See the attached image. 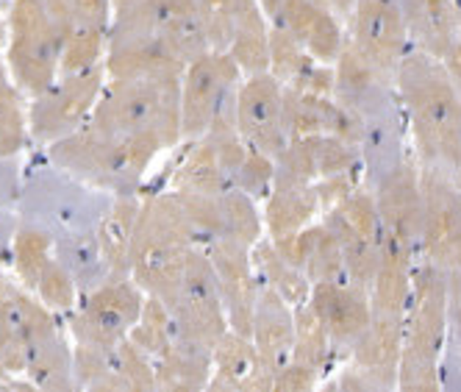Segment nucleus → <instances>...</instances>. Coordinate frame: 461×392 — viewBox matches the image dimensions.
<instances>
[{
    "label": "nucleus",
    "mask_w": 461,
    "mask_h": 392,
    "mask_svg": "<svg viewBox=\"0 0 461 392\" xmlns=\"http://www.w3.org/2000/svg\"><path fill=\"white\" fill-rule=\"evenodd\" d=\"M394 92L420 168L461 184V101L445 61L411 48L394 76Z\"/></svg>",
    "instance_id": "1"
},
{
    "label": "nucleus",
    "mask_w": 461,
    "mask_h": 392,
    "mask_svg": "<svg viewBox=\"0 0 461 392\" xmlns=\"http://www.w3.org/2000/svg\"><path fill=\"white\" fill-rule=\"evenodd\" d=\"M334 97L358 123L365 187L375 189L411 153L409 128L394 84H386L348 37L334 61Z\"/></svg>",
    "instance_id": "2"
},
{
    "label": "nucleus",
    "mask_w": 461,
    "mask_h": 392,
    "mask_svg": "<svg viewBox=\"0 0 461 392\" xmlns=\"http://www.w3.org/2000/svg\"><path fill=\"white\" fill-rule=\"evenodd\" d=\"M158 156L181 142V76L109 78L86 123Z\"/></svg>",
    "instance_id": "3"
},
{
    "label": "nucleus",
    "mask_w": 461,
    "mask_h": 392,
    "mask_svg": "<svg viewBox=\"0 0 461 392\" xmlns=\"http://www.w3.org/2000/svg\"><path fill=\"white\" fill-rule=\"evenodd\" d=\"M140 287L164 304L178 334L194 345L212 351L230 329L212 259L203 245H194L176 259L164 261L161 268L140 281Z\"/></svg>",
    "instance_id": "4"
},
{
    "label": "nucleus",
    "mask_w": 461,
    "mask_h": 392,
    "mask_svg": "<svg viewBox=\"0 0 461 392\" xmlns=\"http://www.w3.org/2000/svg\"><path fill=\"white\" fill-rule=\"evenodd\" d=\"M447 342V273L417 261L411 298L403 315V353L398 365V389L437 392L439 362Z\"/></svg>",
    "instance_id": "5"
},
{
    "label": "nucleus",
    "mask_w": 461,
    "mask_h": 392,
    "mask_svg": "<svg viewBox=\"0 0 461 392\" xmlns=\"http://www.w3.org/2000/svg\"><path fill=\"white\" fill-rule=\"evenodd\" d=\"M6 42V68L20 92L37 97L61 73V53L70 20L61 0H12Z\"/></svg>",
    "instance_id": "6"
},
{
    "label": "nucleus",
    "mask_w": 461,
    "mask_h": 392,
    "mask_svg": "<svg viewBox=\"0 0 461 392\" xmlns=\"http://www.w3.org/2000/svg\"><path fill=\"white\" fill-rule=\"evenodd\" d=\"M112 201V192L89 187L45 161L23 178L17 217L45 228L53 240L61 234H89L97 232Z\"/></svg>",
    "instance_id": "7"
},
{
    "label": "nucleus",
    "mask_w": 461,
    "mask_h": 392,
    "mask_svg": "<svg viewBox=\"0 0 461 392\" xmlns=\"http://www.w3.org/2000/svg\"><path fill=\"white\" fill-rule=\"evenodd\" d=\"M156 156L140 145H131L84 125L76 134L48 148V161L78 181L112 195H134Z\"/></svg>",
    "instance_id": "8"
},
{
    "label": "nucleus",
    "mask_w": 461,
    "mask_h": 392,
    "mask_svg": "<svg viewBox=\"0 0 461 392\" xmlns=\"http://www.w3.org/2000/svg\"><path fill=\"white\" fill-rule=\"evenodd\" d=\"M242 70L228 50H206L181 73V142L206 134H240L237 92Z\"/></svg>",
    "instance_id": "9"
},
{
    "label": "nucleus",
    "mask_w": 461,
    "mask_h": 392,
    "mask_svg": "<svg viewBox=\"0 0 461 392\" xmlns=\"http://www.w3.org/2000/svg\"><path fill=\"white\" fill-rule=\"evenodd\" d=\"M106 87V68L97 64L84 73L59 76L45 92L31 97L28 109V131L37 145L50 148L53 142L64 140L81 131Z\"/></svg>",
    "instance_id": "10"
},
{
    "label": "nucleus",
    "mask_w": 461,
    "mask_h": 392,
    "mask_svg": "<svg viewBox=\"0 0 461 392\" xmlns=\"http://www.w3.org/2000/svg\"><path fill=\"white\" fill-rule=\"evenodd\" d=\"M148 292L134 278H109L81 296L68 317V332L78 345L117 348L137 325Z\"/></svg>",
    "instance_id": "11"
},
{
    "label": "nucleus",
    "mask_w": 461,
    "mask_h": 392,
    "mask_svg": "<svg viewBox=\"0 0 461 392\" xmlns=\"http://www.w3.org/2000/svg\"><path fill=\"white\" fill-rule=\"evenodd\" d=\"M194 245L201 242H197L192 220L173 189L142 198L134 237H131V278L140 284L164 261Z\"/></svg>",
    "instance_id": "12"
},
{
    "label": "nucleus",
    "mask_w": 461,
    "mask_h": 392,
    "mask_svg": "<svg viewBox=\"0 0 461 392\" xmlns=\"http://www.w3.org/2000/svg\"><path fill=\"white\" fill-rule=\"evenodd\" d=\"M322 223L331 228L339 242L348 281L370 292L378 270L381 234H384L373 189L358 184L348 198L322 212Z\"/></svg>",
    "instance_id": "13"
},
{
    "label": "nucleus",
    "mask_w": 461,
    "mask_h": 392,
    "mask_svg": "<svg viewBox=\"0 0 461 392\" xmlns=\"http://www.w3.org/2000/svg\"><path fill=\"white\" fill-rule=\"evenodd\" d=\"M403 353V317L373 312L361 337L348 348V368L339 373L334 389H398V365Z\"/></svg>",
    "instance_id": "14"
},
{
    "label": "nucleus",
    "mask_w": 461,
    "mask_h": 392,
    "mask_svg": "<svg viewBox=\"0 0 461 392\" xmlns=\"http://www.w3.org/2000/svg\"><path fill=\"white\" fill-rule=\"evenodd\" d=\"M345 37L386 84H394L403 56L411 50L401 0H356Z\"/></svg>",
    "instance_id": "15"
},
{
    "label": "nucleus",
    "mask_w": 461,
    "mask_h": 392,
    "mask_svg": "<svg viewBox=\"0 0 461 392\" xmlns=\"http://www.w3.org/2000/svg\"><path fill=\"white\" fill-rule=\"evenodd\" d=\"M422 189V259L445 273L461 268V184L420 168Z\"/></svg>",
    "instance_id": "16"
},
{
    "label": "nucleus",
    "mask_w": 461,
    "mask_h": 392,
    "mask_svg": "<svg viewBox=\"0 0 461 392\" xmlns=\"http://www.w3.org/2000/svg\"><path fill=\"white\" fill-rule=\"evenodd\" d=\"M25 332H28V353H25V378L34 389L48 392H70L76 389L73 378V345L64 337L59 315L48 309L37 296L25 292Z\"/></svg>",
    "instance_id": "17"
},
{
    "label": "nucleus",
    "mask_w": 461,
    "mask_h": 392,
    "mask_svg": "<svg viewBox=\"0 0 461 392\" xmlns=\"http://www.w3.org/2000/svg\"><path fill=\"white\" fill-rule=\"evenodd\" d=\"M375 206L381 214L384 234L392 237L414 261L422 259V189H420V161L414 153L403 159L375 189Z\"/></svg>",
    "instance_id": "18"
},
{
    "label": "nucleus",
    "mask_w": 461,
    "mask_h": 392,
    "mask_svg": "<svg viewBox=\"0 0 461 392\" xmlns=\"http://www.w3.org/2000/svg\"><path fill=\"white\" fill-rule=\"evenodd\" d=\"M186 145L189 150L173 176L176 192L217 195L237 189L240 165L248 153V142L240 134H206Z\"/></svg>",
    "instance_id": "19"
},
{
    "label": "nucleus",
    "mask_w": 461,
    "mask_h": 392,
    "mask_svg": "<svg viewBox=\"0 0 461 392\" xmlns=\"http://www.w3.org/2000/svg\"><path fill=\"white\" fill-rule=\"evenodd\" d=\"M237 131L250 148L273 159L286 148L284 84L273 73L242 78L237 92Z\"/></svg>",
    "instance_id": "20"
},
{
    "label": "nucleus",
    "mask_w": 461,
    "mask_h": 392,
    "mask_svg": "<svg viewBox=\"0 0 461 392\" xmlns=\"http://www.w3.org/2000/svg\"><path fill=\"white\" fill-rule=\"evenodd\" d=\"M206 253L212 259V268L220 284V298L225 306L230 332L250 337V317H253V301L258 287L250 248L234 240H217L206 245Z\"/></svg>",
    "instance_id": "21"
},
{
    "label": "nucleus",
    "mask_w": 461,
    "mask_h": 392,
    "mask_svg": "<svg viewBox=\"0 0 461 392\" xmlns=\"http://www.w3.org/2000/svg\"><path fill=\"white\" fill-rule=\"evenodd\" d=\"M309 304L322 320L328 337L334 342V351L348 353V348L361 337L373 320L370 292L350 281H320L312 284Z\"/></svg>",
    "instance_id": "22"
},
{
    "label": "nucleus",
    "mask_w": 461,
    "mask_h": 392,
    "mask_svg": "<svg viewBox=\"0 0 461 392\" xmlns=\"http://www.w3.org/2000/svg\"><path fill=\"white\" fill-rule=\"evenodd\" d=\"M70 20V34L61 53V73H84L106 59V40L114 20L112 0H61Z\"/></svg>",
    "instance_id": "23"
},
{
    "label": "nucleus",
    "mask_w": 461,
    "mask_h": 392,
    "mask_svg": "<svg viewBox=\"0 0 461 392\" xmlns=\"http://www.w3.org/2000/svg\"><path fill=\"white\" fill-rule=\"evenodd\" d=\"M320 61L334 64L345 45V23L328 0H284L276 23Z\"/></svg>",
    "instance_id": "24"
},
{
    "label": "nucleus",
    "mask_w": 461,
    "mask_h": 392,
    "mask_svg": "<svg viewBox=\"0 0 461 392\" xmlns=\"http://www.w3.org/2000/svg\"><path fill=\"white\" fill-rule=\"evenodd\" d=\"M273 376L253 340L240 332L228 329L212 348V392H265L273 387Z\"/></svg>",
    "instance_id": "25"
},
{
    "label": "nucleus",
    "mask_w": 461,
    "mask_h": 392,
    "mask_svg": "<svg viewBox=\"0 0 461 392\" xmlns=\"http://www.w3.org/2000/svg\"><path fill=\"white\" fill-rule=\"evenodd\" d=\"M250 340H253L258 356L265 359V365L273 373H278L292 359L294 306H289L265 281H258V287H256L253 317H250Z\"/></svg>",
    "instance_id": "26"
},
{
    "label": "nucleus",
    "mask_w": 461,
    "mask_h": 392,
    "mask_svg": "<svg viewBox=\"0 0 461 392\" xmlns=\"http://www.w3.org/2000/svg\"><path fill=\"white\" fill-rule=\"evenodd\" d=\"M270 73L286 89L334 95V64L320 61L278 25H270Z\"/></svg>",
    "instance_id": "27"
},
{
    "label": "nucleus",
    "mask_w": 461,
    "mask_h": 392,
    "mask_svg": "<svg viewBox=\"0 0 461 392\" xmlns=\"http://www.w3.org/2000/svg\"><path fill=\"white\" fill-rule=\"evenodd\" d=\"M273 242L294 268H301L306 273V278L312 284L348 281V270H345V261H342L339 242H337L331 228H328L322 220L306 225L303 232H298V234L284 237V240H273Z\"/></svg>",
    "instance_id": "28"
},
{
    "label": "nucleus",
    "mask_w": 461,
    "mask_h": 392,
    "mask_svg": "<svg viewBox=\"0 0 461 392\" xmlns=\"http://www.w3.org/2000/svg\"><path fill=\"white\" fill-rule=\"evenodd\" d=\"M414 50L445 59L458 40L461 14L456 0H401Z\"/></svg>",
    "instance_id": "29"
},
{
    "label": "nucleus",
    "mask_w": 461,
    "mask_h": 392,
    "mask_svg": "<svg viewBox=\"0 0 461 392\" xmlns=\"http://www.w3.org/2000/svg\"><path fill=\"white\" fill-rule=\"evenodd\" d=\"M322 214L317 184H289V181H276L270 195L265 198V232L270 240H284L303 232Z\"/></svg>",
    "instance_id": "30"
},
{
    "label": "nucleus",
    "mask_w": 461,
    "mask_h": 392,
    "mask_svg": "<svg viewBox=\"0 0 461 392\" xmlns=\"http://www.w3.org/2000/svg\"><path fill=\"white\" fill-rule=\"evenodd\" d=\"M414 256L406 253L392 237L381 234V256L378 270L370 287V306L381 315H406L411 298V276H414Z\"/></svg>",
    "instance_id": "31"
},
{
    "label": "nucleus",
    "mask_w": 461,
    "mask_h": 392,
    "mask_svg": "<svg viewBox=\"0 0 461 392\" xmlns=\"http://www.w3.org/2000/svg\"><path fill=\"white\" fill-rule=\"evenodd\" d=\"M153 368H156V389H167V392L209 389L212 351L189 342L176 329L170 348L156 359Z\"/></svg>",
    "instance_id": "32"
},
{
    "label": "nucleus",
    "mask_w": 461,
    "mask_h": 392,
    "mask_svg": "<svg viewBox=\"0 0 461 392\" xmlns=\"http://www.w3.org/2000/svg\"><path fill=\"white\" fill-rule=\"evenodd\" d=\"M140 206H142L140 192L114 195L106 217L95 232L112 278H131V237H134Z\"/></svg>",
    "instance_id": "33"
},
{
    "label": "nucleus",
    "mask_w": 461,
    "mask_h": 392,
    "mask_svg": "<svg viewBox=\"0 0 461 392\" xmlns=\"http://www.w3.org/2000/svg\"><path fill=\"white\" fill-rule=\"evenodd\" d=\"M228 53L237 61V68L242 70L245 78L270 73V20L261 12L258 0H250L240 12Z\"/></svg>",
    "instance_id": "34"
},
{
    "label": "nucleus",
    "mask_w": 461,
    "mask_h": 392,
    "mask_svg": "<svg viewBox=\"0 0 461 392\" xmlns=\"http://www.w3.org/2000/svg\"><path fill=\"white\" fill-rule=\"evenodd\" d=\"M53 256L59 259V265L73 276L81 296H86V292L97 289L112 278L95 232L56 237L53 240Z\"/></svg>",
    "instance_id": "35"
},
{
    "label": "nucleus",
    "mask_w": 461,
    "mask_h": 392,
    "mask_svg": "<svg viewBox=\"0 0 461 392\" xmlns=\"http://www.w3.org/2000/svg\"><path fill=\"white\" fill-rule=\"evenodd\" d=\"M250 253H253V268H256L258 281L273 287L289 306H301L309 301L312 281L306 278V273L301 268H294L292 261L276 248V242L270 237H261L250 248Z\"/></svg>",
    "instance_id": "36"
},
{
    "label": "nucleus",
    "mask_w": 461,
    "mask_h": 392,
    "mask_svg": "<svg viewBox=\"0 0 461 392\" xmlns=\"http://www.w3.org/2000/svg\"><path fill=\"white\" fill-rule=\"evenodd\" d=\"M53 259V234L45 228L20 220L17 234L12 242V270L20 278L25 292H34L42 270L48 268V261Z\"/></svg>",
    "instance_id": "37"
},
{
    "label": "nucleus",
    "mask_w": 461,
    "mask_h": 392,
    "mask_svg": "<svg viewBox=\"0 0 461 392\" xmlns=\"http://www.w3.org/2000/svg\"><path fill=\"white\" fill-rule=\"evenodd\" d=\"M28 140V112L23 109L20 87L9 76L6 61L0 59V159H20Z\"/></svg>",
    "instance_id": "38"
},
{
    "label": "nucleus",
    "mask_w": 461,
    "mask_h": 392,
    "mask_svg": "<svg viewBox=\"0 0 461 392\" xmlns=\"http://www.w3.org/2000/svg\"><path fill=\"white\" fill-rule=\"evenodd\" d=\"M25 289H14L9 304L0 309V378L12 381L25 373V353H28V332H25V309H23Z\"/></svg>",
    "instance_id": "39"
},
{
    "label": "nucleus",
    "mask_w": 461,
    "mask_h": 392,
    "mask_svg": "<svg viewBox=\"0 0 461 392\" xmlns=\"http://www.w3.org/2000/svg\"><path fill=\"white\" fill-rule=\"evenodd\" d=\"M334 342L328 337L322 320L312 309V304L294 306V348H292V362H301L317 373L325 376V368L331 365Z\"/></svg>",
    "instance_id": "40"
},
{
    "label": "nucleus",
    "mask_w": 461,
    "mask_h": 392,
    "mask_svg": "<svg viewBox=\"0 0 461 392\" xmlns=\"http://www.w3.org/2000/svg\"><path fill=\"white\" fill-rule=\"evenodd\" d=\"M192 4L197 9V17L203 23L209 48L228 50L230 34H234V23L250 0H192Z\"/></svg>",
    "instance_id": "41"
},
{
    "label": "nucleus",
    "mask_w": 461,
    "mask_h": 392,
    "mask_svg": "<svg viewBox=\"0 0 461 392\" xmlns=\"http://www.w3.org/2000/svg\"><path fill=\"white\" fill-rule=\"evenodd\" d=\"M31 296H37L56 315H70L76 309V304L81 301V292H78L73 276L59 265L56 256L48 261V268L42 270V276H40Z\"/></svg>",
    "instance_id": "42"
},
{
    "label": "nucleus",
    "mask_w": 461,
    "mask_h": 392,
    "mask_svg": "<svg viewBox=\"0 0 461 392\" xmlns=\"http://www.w3.org/2000/svg\"><path fill=\"white\" fill-rule=\"evenodd\" d=\"M273 176H276V159L248 145V153L237 176V189L248 192L253 201L265 204V198L273 189Z\"/></svg>",
    "instance_id": "43"
},
{
    "label": "nucleus",
    "mask_w": 461,
    "mask_h": 392,
    "mask_svg": "<svg viewBox=\"0 0 461 392\" xmlns=\"http://www.w3.org/2000/svg\"><path fill=\"white\" fill-rule=\"evenodd\" d=\"M320 381H322V373L289 359V362L276 373L270 392H309V389H317Z\"/></svg>",
    "instance_id": "44"
},
{
    "label": "nucleus",
    "mask_w": 461,
    "mask_h": 392,
    "mask_svg": "<svg viewBox=\"0 0 461 392\" xmlns=\"http://www.w3.org/2000/svg\"><path fill=\"white\" fill-rule=\"evenodd\" d=\"M23 192V173L17 159H0V209H14Z\"/></svg>",
    "instance_id": "45"
},
{
    "label": "nucleus",
    "mask_w": 461,
    "mask_h": 392,
    "mask_svg": "<svg viewBox=\"0 0 461 392\" xmlns=\"http://www.w3.org/2000/svg\"><path fill=\"white\" fill-rule=\"evenodd\" d=\"M20 217L14 209H0V268H6L12 261V242L17 234Z\"/></svg>",
    "instance_id": "46"
},
{
    "label": "nucleus",
    "mask_w": 461,
    "mask_h": 392,
    "mask_svg": "<svg viewBox=\"0 0 461 392\" xmlns=\"http://www.w3.org/2000/svg\"><path fill=\"white\" fill-rule=\"evenodd\" d=\"M442 61H445V68H447V73H450V78H453V87H456V92H458V101H461V31H458L456 45L450 48V53H447Z\"/></svg>",
    "instance_id": "47"
},
{
    "label": "nucleus",
    "mask_w": 461,
    "mask_h": 392,
    "mask_svg": "<svg viewBox=\"0 0 461 392\" xmlns=\"http://www.w3.org/2000/svg\"><path fill=\"white\" fill-rule=\"evenodd\" d=\"M14 289H17V284L4 273V268H0V309L9 304V298L14 296Z\"/></svg>",
    "instance_id": "48"
},
{
    "label": "nucleus",
    "mask_w": 461,
    "mask_h": 392,
    "mask_svg": "<svg viewBox=\"0 0 461 392\" xmlns=\"http://www.w3.org/2000/svg\"><path fill=\"white\" fill-rule=\"evenodd\" d=\"M328 4L334 6V12L342 17V23L348 25V20H350V14H353V6H356V0H328Z\"/></svg>",
    "instance_id": "49"
},
{
    "label": "nucleus",
    "mask_w": 461,
    "mask_h": 392,
    "mask_svg": "<svg viewBox=\"0 0 461 392\" xmlns=\"http://www.w3.org/2000/svg\"><path fill=\"white\" fill-rule=\"evenodd\" d=\"M456 4H458V14H461V0H456Z\"/></svg>",
    "instance_id": "50"
}]
</instances>
